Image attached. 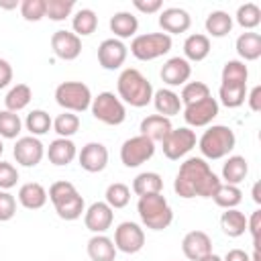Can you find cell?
Segmentation results:
<instances>
[{
	"label": "cell",
	"mask_w": 261,
	"mask_h": 261,
	"mask_svg": "<svg viewBox=\"0 0 261 261\" xmlns=\"http://www.w3.org/2000/svg\"><path fill=\"white\" fill-rule=\"evenodd\" d=\"M163 84L167 86H184L188 84L190 75H192V65L190 61H186L184 57H169L163 65H161V71H159Z\"/></svg>",
	"instance_id": "19"
},
{
	"label": "cell",
	"mask_w": 261,
	"mask_h": 261,
	"mask_svg": "<svg viewBox=\"0 0 261 261\" xmlns=\"http://www.w3.org/2000/svg\"><path fill=\"white\" fill-rule=\"evenodd\" d=\"M234 20L239 22V27H243L245 31H253L259 27L261 22V8L255 2H245L237 8Z\"/></svg>",
	"instance_id": "38"
},
{
	"label": "cell",
	"mask_w": 261,
	"mask_h": 261,
	"mask_svg": "<svg viewBox=\"0 0 261 261\" xmlns=\"http://www.w3.org/2000/svg\"><path fill=\"white\" fill-rule=\"evenodd\" d=\"M249 173V161L243 155H228L222 165V179L224 184L239 186Z\"/></svg>",
	"instance_id": "29"
},
{
	"label": "cell",
	"mask_w": 261,
	"mask_h": 261,
	"mask_svg": "<svg viewBox=\"0 0 261 261\" xmlns=\"http://www.w3.org/2000/svg\"><path fill=\"white\" fill-rule=\"evenodd\" d=\"M12 155L16 159L18 165L22 167H35L41 163V159L45 157V145L41 143L39 137H18L12 149Z\"/></svg>",
	"instance_id": "13"
},
{
	"label": "cell",
	"mask_w": 261,
	"mask_h": 261,
	"mask_svg": "<svg viewBox=\"0 0 261 261\" xmlns=\"http://www.w3.org/2000/svg\"><path fill=\"white\" fill-rule=\"evenodd\" d=\"M171 37L165 33H145L137 35L130 41V53L139 61H153L157 57H163L171 51Z\"/></svg>",
	"instance_id": "7"
},
{
	"label": "cell",
	"mask_w": 261,
	"mask_h": 261,
	"mask_svg": "<svg viewBox=\"0 0 261 261\" xmlns=\"http://www.w3.org/2000/svg\"><path fill=\"white\" fill-rule=\"evenodd\" d=\"M253 200H255L257 204L261 202V196H259V181H257V184L253 186Z\"/></svg>",
	"instance_id": "54"
},
{
	"label": "cell",
	"mask_w": 261,
	"mask_h": 261,
	"mask_svg": "<svg viewBox=\"0 0 261 261\" xmlns=\"http://www.w3.org/2000/svg\"><path fill=\"white\" fill-rule=\"evenodd\" d=\"M198 139L196 133L190 126H179V128H171L169 135L161 141V149L163 155L171 161H177L181 157H186L194 147H196Z\"/></svg>",
	"instance_id": "9"
},
{
	"label": "cell",
	"mask_w": 261,
	"mask_h": 261,
	"mask_svg": "<svg viewBox=\"0 0 261 261\" xmlns=\"http://www.w3.org/2000/svg\"><path fill=\"white\" fill-rule=\"evenodd\" d=\"M18 181V169L8 163V161H0V190L8 192L10 188H14Z\"/></svg>",
	"instance_id": "46"
},
{
	"label": "cell",
	"mask_w": 261,
	"mask_h": 261,
	"mask_svg": "<svg viewBox=\"0 0 261 261\" xmlns=\"http://www.w3.org/2000/svg\"><path fill=\"white\" fill-rule=\"evenodd\" d=\"M133 6L139 12H145V14H155V12L163 10V2L161 0H133Z\"/></svg>",
	"instance_id": "48"
},
{
	"label": "cell",
	"mask_w": 261,
	"mask_h": 261,
	"mask_svg": "<svg viewBox=\"0 0 261 261\" xmlns=\"http://www.w3.org/2000/svg\"><path fill=\"white\" fill-rule=\"evenodd\" d=\"M220 177L212 171V167L202 157H188L173 179V190L179 198H212L216 188L220 186Z\"/></svg>",
	"instance_id": "1"
},
{
	"label": "cell",
	"mask_w": 261,
	"mask_h": 261,
	"mask_svg": "<svg viewBox=\"0 0 261 261\" xmlns=\"http://www.w3.org/2000/svg\"><path fill=\"white\" fill-rule=\"evenodd\" d=\"M104 198H106L104 202H106L112 210L124 208V206L130 202V188H128L126 184H122V181H114V184H110V186L106 188Z\"/></svg>",
	"instance_id": "40"
},
{
	"label": "cell",
	"mask_w": 261,
	"mask_h": 261,
	"mask_svg": "<svg viewBox=\"0 0 261 261\" xmlns=\"http://www.w3.org/2000/svg\"><path fill=\"white\" fill-rule=\"evenodd\" d=\"M151 102H153L157 114H161V116H165V118H171V116L179 114V110H181L179 94H175V92L169 90V88H159V90H155Z\"/></svg>",
	"instance_id": "25"
},
{
	"label": "cell",
	"mask_w": 261,
	"mask_h": 261,
	"mask_svg": "<svg viewBox=\"0 0 261 261\" xmlns=\"http://www.w3.org/2000/svg\"><path fill=\"white\" fill-rule=\"evenodd\" d=\"M220 77H222V82H228V84H247L249 69L241 59H228L222 67Z\"/></svg>",
	"instance_id": "42"
},
{
	"label": "cell",
	"mask_w": 261,
	"mask_h": 261,
	"mask_svg": "<svg viewBox=\"0 0 261 261\" xmlns=\"http://www.w3.org/2000/svg\"><path fill=\"white\" fill-rule=\"evenodd\" d=\"M31 100H33V90H31V86H27V84H16V86H12V88L8 90V94H6V98H4V106H6V110L18 114L20 110H24V108L29 106Z\"/></svg>",
	"instance_id": "34"
},
{
	"label": "cell",
	"mask_w": 261,
	"mask_h": 261,
	"mask_svg": "<svg viewBox=\"0 0 261 261\" xmlns=\"http://www.w3.org/2000/svg\"><path fill=\"white\" fill-rule=\"evenodd\" d=\"M24 126H27V130L31 133V137H41V135H45V133L51 130L53 118L49 116V112L37 108V110H31V112L27 114Z\"/></svg>",
	"instance_id": "37"
},
{
	"label": "cell",
	"mask_w": 261,
	"mask_h": 261,
	"mask_svg": "<svg viewBox=\"0 0 261 261\" xmlns=\"http://www.w3.org/2000/svg\"><path fill=\"white\" fill-rule=\"evenodd\" d=\"M220 228L226 237L237 239L247 232V216L237 208H228L220 216Z\"/></svg>",
	"instance_id": "30"
},
{
	"label": "cell",
	"mask_w": 261,
	"mask_h": 261,
	"mask_svg": "<svg viewBox=\"0 0 261 261\" xmlns=\"http://www.w3.org/2000/svg\"><path fill=\"white\" fill-rule=\"evenodd\" d=\"M116 251L126 253V255H135L145 247V230L130 220L120 222L114 228V239H112Z\"/></svg>",
	"instance_id": "11"
},
{
	"label": "cell",
	"mask_w": 261,
	"mask_h": 261,
	"mask_svg": "<svg viewBox=\"0 0 261 261\" xmlns=\"http://www.w3.org/2000/svg\"><path fill=\"white\" fill-rule=\"evenodd\" d=\"M181 251L190 261H200L212 253V239L204 230H190L181 241Z\"/></svg>",
	"instance_id": "20"
},
{
	"label": "cell",
	"mask_w": 261,
	"mask_h": 261,
	"mask_svg": "<svg viewBox=\"0 0 261 261\" xmlns=\"http://www.w3.org/2000/svg\"><path fill=\"white\" fill-rule=\"evenodd\" d=\"M2 153H4V143H2V139H0V157H2Z\"/></svg>",
	"instance_id": "56"
},
{
	"label": "cell",
	"mask_w": 261,
	"mask_h": 261,
	"mask_svg": "<svg viewBox=\"0 0 261 261\" xmlns=\"http://www.w3.org/2000/svg\"><path fill=\"white\" fill-rule=\"evenodd\" d=\"M163 190V177L157 171H143L133 179V192L141 198L147 194H161Z\"/></svg>",
	"instance_id": "33"
},
{
	"label": "cell",
	"mask_w": 261,
	"mask_h": 261,
	"mask_svg": "<svg viewBox=\"0 0 261 261\" xmlns=\"http://www.w3.org/2000/svg\"><path fill=\"white\" fill-rule=\"evenodd\" d=\"M218 98L220 104L226 108H239L245 104L247 98V84H228V82H220L218 88Z\"/></svg>",
	"instance_id": "32"
},
{
	"label": "cell",
	"mask_w": 261,
	"mask_h": 261,
	"mask_svg": "<svg viewBox=\"0 0 261 261\" xmlns=\"http://www.w3.org/2000/svg\"><path fill=\"white\" fill-rule=\"evenodd\" d=\"M47 190L39 181H27L18 188V204L27 210H39L47 204Z\"/></svg>",
	"instance_id": "23"
},
{
	"label": "cell",
	"mask_w": 261,
	"mask_h": 261,
	"mask_svg": "<svg viewBox=\"0 0 261 261\" xmlns=\"http://www.w3.org/2000/svg\"><path fill=\"white\" fill-rule=\"evenodd\" d=\"M245 100L249 102V108H251L253 112H259V110H261V86H255V88L247 94Z\"/></svg>",
	"instance_id": "51"
},
{
	"label": "cell",
	"mask_w": 261,
	"mask_h": 261,
	"mask_svg": "<svg viewBox=\"0 0 261 261\" xmlns=\"http://www.w3.org/2000/svg\"><path fill=\"white\" fill-rule=\"evenodd\" d=\"M234 145H237L234 130L226 124H212L198 139V149L202 153V159H212V161L228 157Z\"/></svg>",
	"instance_id": "5"
},
{
	"label": "cell",
	"mask_w": 261,
	"mask_h": 261,
	"mask_svg": "<svg viewBox=\"0 0 261 261\" xmlns=\"http://www.w3.org/2000/svg\"><path fill=\"white\" fill-rule=\"evenodd\" d=\"M47 196H49V200H51V204H53V208L61 220H77L86 212L84 196L67 179L53 181Z\"/></svg>",
	"instance_id": "3"
},
{
	"label": "cell",
	"mask_w": 261,
	"mask_h": 261,
	"mask_svg": "<svg viewBox=\"0 0 261 261\" xmlns=\"http://www.w3.org/2000/svg\"><path fill=\"white\" fill-rule=\"evenodd\" d=\"M190 24H192V16L188 14V10H184L179 6H169L159 12V27L169 37L186 33L190 29Z\"/></svg>",
	"instance_id": "18"
},
{
	"label": "cell",
	"mask_w": 261,
	"mask_h": 261,
	"mask_svg": "<svg viewBox=\"0 0 261 261\" xmlns=\"http://www.w3.org/2000/svg\"><path fill=\"white\" fill-rule=\"evenodd\" d=\"M208 96H210V88L204 82H188L181 88L179 100H181V106H188V104L200 102V100H204Z\"/></svg>",
	"instance_id": "44"
},
{
	"label": "cell",
	"mask_w": 261,
	"mask_h": 261,
	"mask_svg": "<svg viewBox=\"0 0 261 261\" xmlns=\"http://www.w3.org/2000/svg\"><path fill=\"white\" fill-rule=\"evenodd\" d=\"M71 29H73V33L80 39L92 35L98 29V16H96V12L92 8H80L73 14V18H71Z\"/></svg>",
	"instance_id": "35"
},
{
	"label": "cell",
	"mask_w": 261,
	"mask_h": 261,
	"mask_svg": "<svg viewBox=\"0 0 261 261\" xmlns=\"http://www.w3.org/2000/svg\"><path fill=\"white\" fill-rule=\"evenodd\" d=\"M200 261H222V257H218L216 253H210V255H206V257H202Z\"/></svg>",
	"instance_id": "55"
},
{
	"label": "cell",
	"mask_w": 261,
	"mask_h": 261,
	"mask_svg": "<svg viewBox=\"0 0 261 261\" xmlns=\"http://www.w3.org/2000/svg\"><path fill=\"white\" fill-rule=\"evenodd\" d=\"M75 0H45V16L55 22H61L67 16H71Z\"/></svg>",
	"instance_id": "41"
},
{
	"label": "cell",
	"mask_w": 261,
	"mask_h": 261,
	"mask_svg": "<svg viewBox=\"0 0 261 261\" xmlns=\"http://www.w3.org/2000/svg\"><path fill=\"white\" fill-rule=\"evenodd\" d=\"M206 33L210 37H216V39H222L226 37L230 31H232V16L224 10H212L208 16H206Z\"/></svg>",
	"instance_id": "31"
},
{
	"label": "cell",
	"mask_w": 261,
	"mask_h": 261,
	"mask_svg": "<svg viewBox=\"0 0 261 261\" xmlns=\"http://www.w3.org/2000/svg\"><path fill=\"white\" fill-rule=\"evenodd\" d=\"M16 6H20V2H18V0H12V2L0 0V8H4V10H12V8H16Z\"/></svg>",
	"instance_id": "53"
},
{
	"label": "cell",
	"mask_w": 261,
	"mask_h": 261,
	"mask_svg": "<svg viewBox=\"0 0 261 261\" xmlns=\"http://www.w3.org/2000/svg\"><path fill=\"white\" fill-rule=\"evenodd\" d=\"M22 130V120L16 112L0 110V139H18Z\"/></svg>",
	"instance_id": "43"
},
{
	"label": "cell",
	"mask_w": 261,
	"mask_h": 261,
	"mask_svg": "<svg viewBox=\"0 0 261 261\" xmlns=\"http://www.w3.org/2000/svg\"><path fill=\"white\" fill-rule=\"evenodd\" d=\"M51 49H53L55 57H59L63 61H73L82 53V39L71 31L59 29L51 35Z\"/></svg>",
	"instance_id": "16"
},
{
	"label": "cell",
	"mask_w": 261,
	"mask_h": 261,
	"mask_svg": "<svg viewBox=\"0 0 261 261\" xmlns=\"http://www.w3.org/2000/svg\"><path fill=\"white\" fill-rule=\"evenodd\" d=\"M47 159L57 165V167H63V165H69L75 157H77V149H75V143L71 139H61L57 137L55 141L49 143L47 151H45Z\"/></svg>",
	"instance_id": "21"
},
{
	"label": "cell",
	"mask_w": 261,
	"mask_h": 261,
	"mask_svg": "<svg viewBox=\"0 0 261 261\" xmlns=\"http://www.w3.org/2000/svg\"><path fill=\"white\" fill-rule=\"evenodd\" d=\"M126 55H128V47L120 41V39H104L100 45H98V63L102 69L106 71H114V69H120L126 61Z\"/></svg>",
	"instance_id": "14"
},
{
	"label": "cell",
	"mask_w": 261,
	"mask_h": 261,
	"mask_svg": "<svg viewBox=\"0 0 261 261\" xmlns=\"http://www.w3.org/2000/svg\"><path fill=\"white\" fill-rule=\"evenodd\" d=\"M210 37L204 33H192L184 41V59L186 61H204L210 55Z\"/></svg>",
	"instance_id": "24"
},
{
	"label": "cell",
	"mask_w": 261,
	"mask_h": 261,
	"mask_svg": "<svg viewBox=\"0 0 261 261\" xmlns=\"http://www.w3.org/2000/svg\"><path fill=\"white\" fill-rule=\"evenodd\" d=\"M20 14L29 22H37L45 18V0H22L20 2Z\"/></svg>",
	"instance_id": "45"
},
{
	"label": "cell",
	"mask_w": 261,
	"mask_h": 261,
	"mask_svg": "<svg viewBox=\"0 0 261 261\" xmlns=\"http://www.w3.org/2000/svg\"><path fill=\"white\" fill-rule=\"evenodd\" d=\"M171 128H173L171 126V118H165L161 114H149V116H145L141 120V126H139L141 135L147 137V139H151L153 143H161L169 135Z\"/></svg>",
	"instance_id": "22"
},
{
	"label": "cell",
	"mask_w": 261,
	"mask_h": 261,
	"mask_svg": "<svg viewBox=\"0 0 261 261\" xmlns=\"http://www.w3.org/2000/svg\"><path fill=\"white\" fill-rule=\"evenodd\" d=\"M116 92L118 98L122 100V104H128L133 108H143L147 104H151L153 100V86L151 82L135 67H126L120 71L118 80H116Z\"/></svg>",
	"instance_id": "2"
},
{
	"label": "cell",
	"mask_w": 261,
	"mask_h": 261,
	"mask_svg": "<svg viewBox=\"0 0 261 261\" xmlns=\"http://www.w3.org/2000/svg\"><path fill=\"white\" fill-rule=\"evenodd\" d=\"M114 220V212L106 202H94L84 212V224L94 234H104Z\"/></svg>",
	"instance_id": "17"
},
{
	"label": "cell",
	"mask_w": 261,
	"mask_h": 261,
	"mask_svg": "<svg viewBox=\"0 0 261 261\" xmlns=\"http://www.w3.org/2000/svg\"><path fill=\"white\" fill-rule=\"evenodd\" d=\"M77 161H80V167L84 171H88V173H100L108 165V149H106L104 143H98V141L86 143L82 147V151L77 153Z\"/></svg>",
	"instance_id": "15"
},
{
	"label": "cell",
	"mask_w": 261,
	"mask_h": 261,
	"mask_svg": "<svg viewBox=\"0 0 261 261\" xmlns=\"http://www.w3.org/2000/svg\"><path fill=\"white\" fill-rule=\"evenodd\" d=\"M247 230L253 237V245H259V232H261V210H255L247 218Z\"/></svg>",
	"instance_id": "49"
},
{
	"label": "cell",
	"mask_w": 261,
	"mask_h": 261,
	"mask_svg": "<svg viewBox=\"0 0 261 261\" xmlns=\"http://www.w3.org/2000/svg\"><path fill=\"white\" fill-rule=\"evenodd\" d=\"M88 257L92 261H114L116 259V247L110 237L106 234H94L86 245Z\"/></svg>",
	"instance_id": "28"
},
{
	"label": "cell",
	"mask_w": 261,
	"mask_h": 261,
	"mask_svg": "<svg viewBox=\"0 0 261 261\" xmlns=\"http://www.w3.org/2000/svg\"><path fill=\"white\" fill-rule=\"evenodd\" d=\"M212 200L216 206L228 210V208H237L243 200V192L239 186H230V184H220L216 188V192L212 194Z\"/></svg>",
	"instance_id": "36"
},
{
	"label": "cell",
	"mask_w": 261,
	"mask_h": 261,
	"mask_svg": "<svg viewBox=\"0 0 261 261\" xmlns=\"http://www.w3.org/2000/svg\"><path fill=\"white\" fill-rule=\"evenodd\" d=\"M12 82V65L0 57V90L6 88Z\"/></svg>",
	"instance_id": "50"
},
{
	"label": "cell",
	"mask_w": 261,
	"mask_h": 261,
	"mask_svg": "<svg viewBox=\"0 0 261 261\" xmlns=\"http://www.w3.org/2000/svg\"><path fill=\"white\" fill-rule=\"evenodd\" d=\"M110 31L114 33V39H128V37H137V31H139V20L133 12L128 10H120V12H114L110 16Z\"/></svg>",
	"instance_id": "26"
},
{
	"label": "cell",
	"mask_w": 261,
	"mask_h": 261,
	"mask_svg": "<svg viewBox=\"0 0 261 261\" xmlns=\"http://www.w3.org/2000/svg\"><path fill=\"white\" fill-rule=\"evenodd\" d=\"M234 49L241 57V61H257L261 57V35L255 33V31H247V33H241L237 37V43H234Z\"/></svg>",
	"instance_id": "27"
},
{
	"label": "cell",
	"mask_w": 261,
	"mask_h": 261,
	"mask_svg": "<svg viewBox=\"0 0 261 261\" xmlns=\"http://www.w3.org/2000/svg\"><path fill=\"white\" fill-rule=\"evenodd\" d=\"M218 110H220L218 100L208 96L200 102L184 106V120L188 126H208L218 116Z\"/></svg>",
	"instance_id": "12"
},
{
	"label": "cell",
	"mask_w": 261,
	"mask_h": 261,
	"mask_svg": "<svg viewBox=\"0 0 261 261\" xmlns=\"http://www.w3.org/2000/svg\"><path fill=\"white\" fill-rule=\"evenodd\" d=\"M153 155H155V143L151 139L143 137V135H137V137L126 139L122 143V147H120V161L128 169L143 165Z\"/></svg>",
	"instance_id": "10"
},
{
	"label": "cell",
	"mask_w": 261,
	"mask_h": 261,
	"mask_svg": "<svg viewBox=\"0 0 261 261\" xmlns=\"http://www.w3.org/2000/svg\"><path fill=\"white\" fill-rule=\"evenodd\" d=\"M141 222L151 230H165L173 222V210L163 194H147L137 202Z\"/></svg>",
	"instance_id": "4"
},
{
	"label": "cell",
	"mask_w": 261,
	"mask_h": 261,
	"mask_svg": "<svg viewBox=\"0 0 261 261\" xmlns=\"http://www.w3.org/2000/svg\"><path fill=\"white\" fill-rule=\"evenodd\" d=\"M90 110L96 120L110 124V126H118L126 118V108H124L122 100L118 96H114L112 92H100L98 96H94Z\"/></svg>",
	"instance_id": "8"
},
{
	"label": "cell",
	"mask_w": 261,
	"mask_h": 261,
	"mask_svg": "<svg viewBox=\"0 0 261 261\" xmlns=\"http://www.w3.org/2000/svg\"><path fill=\"white\" fill-rule=\"evenodd\" d=\"M222 261H251V257H249V253L243 251V249H230V251L222 257Z\"/></svg>",
	"instance_id": "52"
},
{
	"label": "cell",
	"mask_w": 261,
	"mask_h": 261,
	"mask_svg": "<svg viewBox=\"0 0 261 261\" xmlns=\"http://www.w3.org/2000/svg\"><path fill=\"white\" fill-rule=\"evenodd\" d=\"M92 92L84 82H61L55 88V102L65 112H86L92 104Z\"/></svg>",
	"instance_id": "6"
},
{
	"label": "cell",
	"mask_w": 261,
	"mask_h": 261,
	"mask_svg": "<svg viewBox=\"0 0 261 261\" xmlns=\"http://www.w3.org/2000/svg\"><path fill=\"white\" fill-rule=\"evenodd\" d=\"M16 214V198L10 192L0 190V222H8Z\"/></svg>",
	"instance_id": "47"
},
{
	"label": "cell",
	"mask_w": 261,
	"mask_h": 261,
	"mask_svg": "<svg viewBox=\"0 0 261 261\" xmlns=\"http://www.w3.org/2000/svg\"><path fill=\"white\" fill-rule=\"evenodd\" d=\"M53 130L61 137V139H71L77 130H80V116L73 112H61L53 118Z\"/></svg>",
	"instance_id": "39"
}]
</instances>
